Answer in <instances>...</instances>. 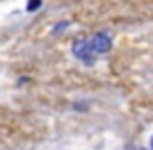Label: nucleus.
<instances>
[{"mask_svg":"<svg viewBox=\"0 0 153 150\" xmlns=\"http://www.w3.org/2000/svg\"><path fill=\"white\" fill-rule=\"evenodd\" d=\"M71 52H74V56H76V59H80V61H82V63H86V65H92V63H94V52H92L90 42H88L86 38L76 40V42H74V46H71Z\"/></svg>","mask_w":153,"mask_h":150,"instance_id":"obj_1","label":"nucleus"},{"mask_svg":"<svg viewBox=\"0 0 153 150\" xmlns=\"http://www.w3.org/2000/svg\"><path fill=\"white\" fill-rule=\"evenodd\" d=\"M88 42H90V48H92L94 54H103V52L111 50V36H109L107 31H99V34H94Z\"/></svg>","mask_w":153,"mask_h":150,"instance_id":"obj_2","label":"nucleus"},{"mask_svg":"<svg viewBox=\"0 0 153 150\" xmlns=\"http://www.w3.org/2000/svg\"><path fill=\"white\" fill-rule=\"evenodd\" d=\"M40 7H42V0H30L25 9H27V13H34V11H38Z\"/></svg>","mask_w":153,"mask_h":150,"instance_id":"obj_3","label":"nucleus"},{"mask_svg":"<svg viewBox=\"0 0 153 150\" xmlns=\"http://www.w3.org/2000/svg\"><path fill=\"white\" fill-rule=\"evenodd\" d=\"M67 25H69L67 21H63V23H59V25H55V27H53V34H59V31H63V29H65Z\"/></svg>","mask_w":153,"mask_h":150,"instance_id":"obj_4","label":"nucleus"},{"mask_svg":"<svg viewBox=\"0 0 153 150\" xmlns=\"http://www.w3.org/2000/svg\"><path fill=\"white\" fill-rule=\"evenodd\" d=\"M130 150H145V148H130Z\"/></svg>","mask_w":153,"mask_h":150,"instance_id":"obj_5","label":"nucleus"},{"mask_svg":"<svg viewBox=\"0 0 153 150\" xmlns=\"http://www.w3.org/2000/svg\"><path fill=\"white\" fill-rule=\"evenodd\" d=\"M151 150H153V138H151Z\"/></svg>","mask_w":153,"mask_h":150,"instance_id":"obj_6","label":"nucleus"}]
</instances>
